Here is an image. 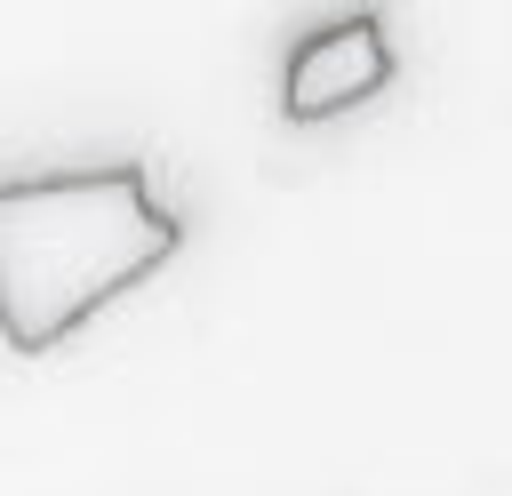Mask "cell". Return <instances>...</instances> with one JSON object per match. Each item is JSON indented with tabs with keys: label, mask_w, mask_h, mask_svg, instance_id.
I'll return each instance as SVG.
<instances>
[{
	"label": "cell",
	"mask_w": 512,
	"mask_h": 496,
	"mask_svg": "<svg viewBox=\"0 0 512 496\" xmlns=\"http://www.w3.org/2000/svg\"><path fill=\"white\" fill-rule=\"evenodd\" d=\"M184 248L144 160L0 176V344L40 360Z\"/></svg>",
	"instance_id": "obj_1"
},
{
	"label": "cell",
	"mask_w": 512,
	"mask_h": 496,
	"mask_svg": "<svg viewBox=\"0 0 512 496\" xmlns=\"http://www.w3.org/2000/svg\"><path fill=\"white\" fill-rule=\"evenodd\" d=\"M392 88V32L376 8H352L320 32H304L288 48V72H280V112L288 120H336V112H360L368 96Z\"/></svg>",
	"instance_id": "obj_2"
}]
</instances>
